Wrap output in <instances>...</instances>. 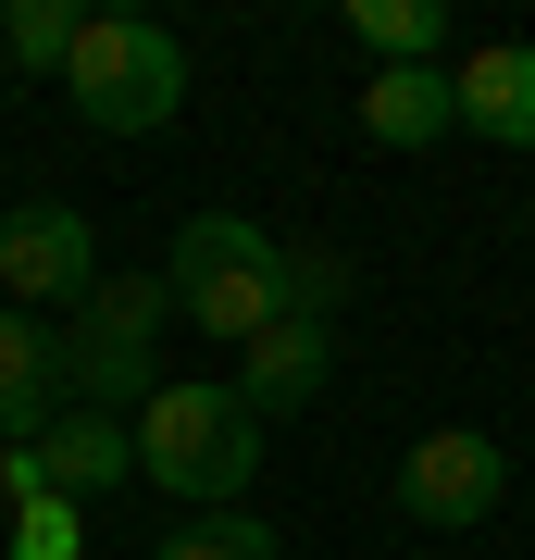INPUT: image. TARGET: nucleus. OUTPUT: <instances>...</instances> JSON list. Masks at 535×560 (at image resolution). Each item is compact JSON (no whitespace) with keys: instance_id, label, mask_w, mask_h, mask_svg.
<instances>
[{"instance_id":"4","label":"nucleus","mask_w":535,"mask_h":560,"mask_svg":"<svg viewBox=\"0 0 535 560\" xmlns=\"http://www.w3.org/2000/svg\"><path fill=\"white\" fill-rule=\"evenodd\" d=\"M62 101H75L100 138H150V125H175V101H187V38L162 13H88L75 62H62Z\"/></svg>"},{"instance_id":"14","label":"nucleus","mask_w":535,"mask_h":560,"mask_svg":"<svg viewBox=\"0 0 535 560\" xmlns=\"http://www.w3.org/2000/svg\"><path fill=\"white\" fill-rule=\"evenodd\" d=\"M162 560H287V536L261 511H187L175 536H162Z\"/></svg>"},{"instance_id":"9","label":"nucleus","mask_w":535,"mask_h":560,"mask_svg":"<svg viewBox=\"0 0 535 560\" xmlns=\"http://www.w3.org/2000/svg\"><path fill=\"white\" fill-rule=\"evenodd\" d=\"M50 423H62V324L0 312V448L50 436Z\"/></svg>"},{"instance_id":"12","label":"nucleus","mask_w":535,"mask_h":560,"mask_svg":"<svg viewBox=\"0 0 535 560\" xmlns=\"http://www.w3.org/2000/svg\"><path fill=\"white\" fill-rule=\"evenodd\" d=\"M75 38H88L75 0H0V62H25V75H62Z\"/></svg>"},{"instance_id":"11","label":"nucleus","mask_w":535,"mask_h":560,"mask_svg":"<svg viewBox=\"0 0 535 560\" xmlns=\"http://www.w3.org/2000/svg\"><path fill=\"white\" fill-rule=\"evenodd\" d=\"M38 460H50V499L88 511V499H113V486L138 474V423H125V411H62L38 436Z\"/></svg>"},{"instance_id":"7","label":"nucleus","mask_w":535,"mask_h":560,"mask_svg":"<svg viewBox=\"0 0 535 560\" xmlns=\"http://www.w3.org/2000/svg\"><path fill=\"white\" fill-rule=\"evenodd\" d=\"M324 374H337V337H324L312 312H287L275 337H249V349H237V399H249V423L312 411V399H324Z\"/></svg>"},{"instance_id":"10","label":"nucleus","mask_w":535,"mask_h":560,"mask_svg":"<svg viewBox=\"0 0 535 560\" xmlns=\"http://www.w3.org/2000/svg\"><path fill=\"white\" fill-rule=\"evenodd\" d=\"M361 138H374V150H437V138H461L449 62H386V75L361 88Z\"/></svg>"},{"instance_id":"16","label":"nucleus","mask_w":535,"mask_h":560,"mask_svg":"<svg viewBox=\"0 0 535 560\" xmlns=\"http://www.w3.org/2000/svg\"><path fill=\"white\" fill-rule=\"evenodd\" d=\"M523 237H535V212H523Z\"/></svg>"},{"instance_id":"2","label":"nucleus","mask_w":535,"mask_h":560,"mask_svg":"<svg viewBox=\"0 0 535 560\" xmlns=\"http://www.w3.org/2000/svg\"><path fill=\"white\" fill-rule=\"evenodd\" d=\"M162 287H175V324H199V337H224V349L275 337V324L299 312L287 300V249L261 237L249 212H199L175 237V261H162Z\"/></svg>"},{"instance_id":"6","label":"nucleus","mask_w":535,"mask_h":560,"mask_svg":"<svg viewBox=\"0 0 535 560\" xmlns=\"http://www.w3.org/2000/svg\"><path fill=\"white\" fill-rule=\"evenodd\" d=\"M498 499H511V448H498L486 423H437V436L398 448V511L437 523V536H474Z\"/></svg>"},{"instance_id":"1","label":"nucleus","mask_w":535,"mask_h":560,"mask_svg":"<svg viewBox=\"0 0 535 560\" xmlns=\"http://www.w3.org/2000/svg\"><path fill=\"white\" fill-rule=\"evenodd\" d=\"M162 324H175V287L162 275H100L88 312H62V411H125L138 423L162 386Z\"/></svg>"},{"instance_id":"8","label":"nucleus","mask_w":535,"mask_h":560,"mask_svg":"<svg viewBox=\"0 0 535 560\" xmlns=\"http://www.w3.org/2000/svg\"><path fill=\"white\" fill-rule=\"evenodd\" d=\"M449 88H461V138L535 150V38H486L474 62H449Z\"/></svg>"},{"instance_id":"13","label":"nucleus","mask_w":535,"mask_h":560,"mask_svg":"<svg viewBox=\"0 0 535 560\" xmlns=\"http://www.w3.org/2000/svg\"><path fill=\"white\" fill-rule=\"evenodd\" d=\"M349 25H361L374 62H437L449 50V0H349Z\"/></svg>"},{"instance_id":"3","label":"nucleus","mask_w":535,"mask_h":560,"mask_svg":"<svg viewBox=\"0 0 535 560\" xmlns=\"http://www.w3.org/2000/svg\"><path fill=\"white\" fill-rule=\"evenodd\" d=\"M138 474L162 486V499H187V511H237V486L261 474V423L237 386H162V399L138 411Z\"/></svg>"},{"instance_id":"15","label":"nucleus","mask_w":535,"mask_h":560,"mask_svg":"<svg viewBox=\"0 0 535 560\" xmlns=\"http://www.w3.org/2000/svg\"><path fill=\"white\" fill-rule=\"evenodd\" d=\"M88 548V511L75 499H25L13 511V560H75Z\"/></svg>"},{"instance_id":"5","label":"nucleus","mask_w":535,"mask_h":560,"mask_svg":"<svg viewBox=\"0 0 535 560\" xmlns=\"http://www.w3.org/2000/svg\"><path fill=\"white\" fill-rule=\"evenodd\" d=\"M100 300V237L75 200H13L0 212V312H88Z\"/></svg>"}]
</instances>
